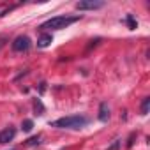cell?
Wrapping results in <instances>:
<instances>
[{"instance_id":"obj_4","label":"cell","mask_w":150,"mask_h":150,"mask_svg":"<svg viewBox=\"0 0 150 150\" xmlns=\"http://www.w3.org/2000/svg\"><path fill=\"white\" fill-rule=\"evenodd\" d=\"M104 6V2L101 0H81V2L76 4V9L80 11H94V9H101Z\"/></svg>"},{"instance_id":"obj_7","label":"cell","mask_w":150,"mask_h":150,"mask_svg":"<svg viewBox=\"0 0 150 150\" xmlns=\"http://www.w3.org/2000/svg\"><path fill=\"white\" fill-rule=\"evenodd\" d=\"M108 118H110V108H108L106 103H101V106H99V120L108 122Z\"/></svg>"},{"instance_id":"obj_11","label":"cell","mask_w":150,"mask_h":150,"mask_svg":"<svg viewBox=\"0 0 150 150\" xmlns=\"http://www.w3.org/2000/svg\"><path fill=\"white\" fill-rule=\"evenodd\" d=\"M39 139H41V136H39V134H37V136H32V138L27 141V145H28V146H34V145H37V143H39Z\"/></svg>"},{"instance_id":"obj_9","label":"cell","mask_w":150,"mask_h":150,"mask_svg":"<svg viewBox=\"0 0 150 150\" xmlns=\"http://www.w3.org/2000/svg\"><path fill=\"white\" fill-rule=\"evenodd\" d=\"M32 127H34V122H32V120H23V124H21V129H23L25 132L32 131Z\"/></svg>"},{"instance_id":"obj_1","label":"cell","mask_w":150,"mask_h":150,"mask_svg":"<svg viewBox=\"0 0 150 150\" xmlns=\"http://www.w3.org/2000/svg\"><path fill=\"white\" fill-rule=\"evenodd\" d=\"M80 20V16H57V18H51L48 21H44L39 28L41 30H62L72 23H76Z\"/></svg>"},{"instance_id":"obj_8","label":"cell","mask_w":150,"mask_h":150,"mask_svg":"<svg viewBox=\"0 0 150 150\" xmlns=\"http://www.w3.org/2000/svg\"><path fill=\"white\" fill-rule=\"evenodd\" d=\"M148 106H150V97H145L143 99V104H141V115H146L148 113Z\"/></svg>"},{"instance_id":"obj_12","label":"cell","mask_w":150,"mask_h":150,"mask_svg":"<svg viewBox=\"0 0 150 150\" xmlns=\"http://www.w3.org/2000/svg\"><path fill=\"white\" fill-rule=\"evenodd\" d=\"M118 146H120V139H117V141H115V143H113V145H111V146L108 148V150H117Z\"/></svg>"},{"instance_id":"obj_6","label":"cell","mask_w":150,"mask_h":150,"mask_svg":"<svg viewBox=\"0 0 150 150\" xmlns=\"http://www.w3.org/2000/svg\"><path fill=\"white\" fill-rule=\"evenodd\" d=\"M51 42H53V37H51V34H42V35L37 39V46H39V48H48Z\"/></svg>"},{"instance_id":"obj_2","label":"cell","mask_w":150,"mask_h":150,"mask_svg":"<svg viewBox=\"0 0 150 150\" xmlns=\"http://www.w3.org/2000/svg\"><path fill=\"white\" fill-rule=\"evenodd\" d=\"M88 124V118L87 117H64V118H58L55 122H51V127H58V129H80V127H85Z\"/></svg>"},{"instance_id":"obj_10","label":"cell","mask_w":150,"mask_h":150,"mask_svg":"<svg viewBox=\"0 0 150 150\" xmlns=\"http://www.w3.org/2000/svg\"><path fill=\"white\" fill-rule=\"evenodd\" d=\"M127 25H129L131 30H134V28L138 27V23H136V20L132 18V14H127Z\"/></svg>"},{"instance_id":"obj_3","label":"cell","mask_w":150,"mask_h":150,"mask_svg":"<svg viewBox=\"0 0 150 150\" xmlns=\"http://www.w3.org/2000/svg\"><path fill=\"white\" fill-rule=\"evenodd\" d=\"M30 46H32V41H30L28 35H18L13 41V50L14 51H27Z\"/></svg>"},{"instance_id":"obj_5","label":"cell","mask_w":150,"mask_h":150,"mask_svg":"<svg viewBox=\"0 0 150 150\" xmlns=\"http://www.w3.org/2000/svg\"><path fill=\"white\" fill-rule=\"evenodd\" d=\"M14 136H16V129L14 127H7L4 131H0V145H6V143L13 141Z\"/></svg>"}]
</instances>
